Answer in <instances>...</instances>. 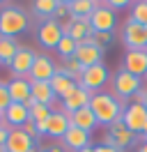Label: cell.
I'll return each mask as SVG.
<instances>
[{
  "mask_svg": "<svg viewBox=\"0 0 147 152\" xmlns=\"http://www.w3.org/2000/svg\"><path fill=\"white\" fill-rule=\"evenodd\" d=\"M90 108L94 118H97V122L99 124H115L117 120H122V113H124V106L119 104L117 97L108 95V92H97V95H92L90 99Z\"/></svg>",
  "mask_w": 147,
  "mask_h": 152,
  "instance_id": "6da1fadb",
  "label": "cell"
},
{
  "mask_svg": "<svg viewBox=\"0 0 147 152\" xmlns=\"http://www.w3.org/2000/svg\"><path fill=\"white\" fill-rule=\"evenodd\" d=\"M28 30V16L21 7H2L0 10V37H16Z\"/></svg>",
  "mask_w": 147,
  "mask_h": 152,
  "instance_id": "7a4b0ae2",
  "label": "cell"
},
{
  "mask_svg": "<svg viewBox=\"0 0 147 152\" xmlns=\"http://www.w3.org/2000/svg\"><path fill=\"white\" fill-rule=\"evenodd\" d=\"M106 83H108V69H106L103 62L92 65V67H85L83 74H81V78H78V86L85 88L90 95H97V90H101Z\"/></svg>",
  "mask_w": 147,
  "mask_h": 152,
  "instance_id": "3957f363",
  "label": "cell"
},
{
  "mask_svg": "<svg viewBox=\"0 0 147 152\" xmlns=\"http://www.w3.org/2000/svg\"><path fill=\"white\" fill-rule=\"evenodd\" d=\"M122 122L127 124L133 134H143L147 129V108H145V104H138V102L129 104L127 108H124V113H122Z\"/></svg>",
  "mask_w": 147,
  "mask_h": 152,
  "instance_id": "277c9868",
  "label": "cell"
},
{
  "mask_svg": "<svg viewBox=\"0 0 147 152\" xmlns=\"http://www.w3.org/2000/svg\"><path fill=\"white\" fill-rule=\"evenodd\" d=\"M122 42L127 44L129 51H147L145 26H140V23H136V21H127L124 32H122Z\"/></svg>",
  "mask_w": 147,
  "mask_h": 152,
  "instance_id": "5b68a950",
  "label": "cell"
},
{
  "mask_svg": "<svg viewBox=\"0 0 147 152\" xmlns=\"http://www.w3.org/2000/svg\"><path fill=\"white\" fill-rule=\"evenodd\" d=\"M133 138H136V134L131 132L122 120H117L115 124L108 127V134H106L103 145H113V148H117V150H124V148H129V145L133 143Z\"/></svg>",
  "mask_w": 147,
  "mask_h": 152,
  "instance_id": "8992f818",
  "label": "cell"
},
{
  "mask_svg": "<svg viewBox=\"0 0 147 152\" xmlns=\"http://www.w3.org/2000/svg\"><path fill=\"white\" fill-rule=\"evenodd\" d=\"M64 37L62 32V26L57 23L55 19H48V21H41V26L37 30V39L44 48H57L60 39Z\"/></svg>",
  "mask_w": 147,
  "mask_h": 152,
  "instance_id": "52a82bcc",
  "label": "cell"
},
{
  "mask_svg": "<svg viewBox=\"0 0 147 152\" xmlns=\"http://www.w3.org/2000/svg\"><path fill=\"white\" fill-rule=\"evenodd\" d=\"M113 88H115V95H119V97H133L143 90V88H140V78L133 76V74H129L127 69H119L117 74H115Z\"/></svg>",
  "mask_w": 147,
  "mask_h": 152,
  "instance_id": "ba28073f",
  "label": "cell"
},
{
  "mask_svg": "<svg viewBox=\"0 0 147 152\" xmlns=\"http://www.w3.org/2000/svg\"><path fill=\"white\" fill-rule=\"evenodd\" d=\"M115 23H117V16L108 5H97V10L90 16V26L94 32H113Z\"/></svg>",
  "mask_w": 147,
  "mask_h": 152,
  "instance_id": "9c48e42d",
  "label": "cell"
},
{
  "mask_svg": "<svg viewBox=\"0 0 147 152\" xmlns=\"http://www.w3.org/2000/svg\"><path fill=\"white\" fill-rule=\"evenodd\" d=\"M37 53L32 48L28 46H21L18 48V53L14 56V60L9 62V69H12V74L14 78H28L30 76V69H32V62H35Z\"/></svg>",
  "mask_w": 147,
  "mask_h": 152,
  "instance_id": "30bf717a",
  "label": "cell"
},
{
  "mask_svg": "<svg viewBox=\"0 0 147 152\" xmlns=\"http://www.w3.org/2000/svg\"><path fill=\"white\" fill-rule=\"evenodd\" d=\"M5 150L7 152H37V143H35V138L28 136L23 129H9Z\"/></svg>",
  "mask_w": 147,
  "mask_h": 152,
  "instance_id": "8fae6325",
  "label": "cell"
},
{
  "mask_svg": "<svg viewBox=\"0 0 147 152\" xmlns=\"http://www.w3.org/2000/svg\"><path fill=\"white\" fill-rule=\"evenodd\" d=\"M57 72V65H55L53 60L48 56H37L35 62H32V69H30V76H28V81H51Z\"/></svg>",
  "mask_w": 147,
  "mask_h": 152,
  "instance_id": "7c38bea8",
  "label": "cell"
},
{
  "mask_svg": "<svg viewBox=\"0 0 147 152\" xmlns=\"http://www.w3.org/2000/svg\"><path fill=\"white\" fill-rule=\"evenodd\" d=\"M90 99H92V95L85 90V88L76 86L71 92H69V95L62 97V111H64V113H76L78 108L90 106Z\"/></svg>",
  "mask_w": 147,
  "mask_h": 152,
  "instance_id": "4fadbf2b",
  "label": "cell"
},
{
  "mask_svg": "<svg viewBox=\"0 0 147 152\" xmlns=\"http://www.w3.org/2000/svg\"><path fill=\"white\" fill-rule=\"evenodd\" d=\"M28 120H30V108H28L25 104H16V102H12L9 108L5 111L7 129H23Z\"/></svg>",
  "mask_w": 147,
  "mask_h": 152,
  "instance_id": "5bb4252c",
  "label": "cell"
},
{
  "mask_svg": "<svg viewBox=\"0 0 147 152\" xmlns=\"http://www.w3.org/2000/svg\"><path fill=\"white\" fill-rule=\"evenodd\" d=\"M9 88V97H12V102H16V104H25L28 108L35 104V99L30 97V81L28 78H12L7 83Z\"/></svg>",
  "mask_w": 147,
  "mask_h": 152,
  "instance_id": "9a60e30c",
  "label": "cell"
},
{
  "mask_svg": "<svg viewBox=\"0 0 147 152\" xmlns=\"http://www.w3.org/2000/svg\"><path fill=\"white\" fill-rule=\"evenodd\" d=\"M124 69L133 76H147V51H127Z\"/></svg>",
  "mask_w": 147,
  "mask_h": 152,
  "instance_id": "2e32d148",
  "label": "cell"
},
{
  "mask_svg": "<svg viewBox=\"0 0 147 152\" xmlns=\"http://www.w3.org/2000/svg\"><path fill=\"white\" fill-rule=\"evenodd\" d=\"M69 127H71V122H69V115L64 111H53L51 118L46 120V134L51 138H62Z\"/></svg>",
  "mask_w": 147,
  "mask_h": 152,
  "instance_id": "e0dca14e",
  "label": "cell"
},
{
  "mask_svg": "<svg viewBox=\"0 0 147 152\" xmlns=\"http://www.w3.org/2000/svg\"><path fill=\"white\" fill-rule=\"evenodd\" d=\"M62 143H64L67 150L81 152L83 148H90V134L83 132V129H78V127H69L67 134L62 136Z\"/></svg>",
  "mask_w": 147,
  "mask_h": 152,
  "instance_id": "ac0fdd59",
  "label": "cell"
},
{
  "mask_svg": "<svg viewBox=\"0 0 147 152\" xmlns=\"http://www.w3.org/2000/svg\"><path fill=\"white\" fill-rule=\"evenodd\" d=\"M30 97L37 104L51 106V108L55 104V92L51 88V83H46V81H30Z\"/></svg>",
  "mask_w": 147,
  "mask_h": 152,
  "instance_id": "d6986e66",
  "label": "cell"
},
{
  "mask_svg": "<svg viewBox=\"0 0 147 152\" xmlns=\"http://www.w3.org/2000/svg\"><path fill=\"white\" fill-rule=\"evenodd\" d=\"M67 115H69V122H71V127H78V129H83V132H87V134H90L92 129L99 124L90 106H85V108H78L76 113H67Z\"/></svg>",
  "mask_w": 147,
  "mask_h": 152,
  "instance_id": "ffe728a7",
  "label": "cell"
},
{
  "mask_svg": "<svg viewBox=\"0 0 147 152\" xmlns=\"http://www.w3.org/2000/svg\"><path fill=\"white\" fill-rule=\"evenodd\" d=\"M76 60L83 65V69L85 67H92V65H99L101 62V58H103V48L101 46H97V44H92V46H78L76 48Z\"/></svg>",
  "mask_w": 147,
  "mask_h": 152,
  "instance_id": "44dd1931",
  "label": "cell"
},
{
  "mask_svg": "<svg viewBox=\"0 0 147 152\" xmlns=\"http://www.w3.org/2000/svg\"><path fill=\"white\" fill-rule=\"evenodd\" d=\"M48 83H51V88H53L55 97H60V99H62L64 95H69L74 88L78 86V83H76L74 78H69V76L62 74V72H55V76L51 78V81H48Z\"/></svg>",
  "mask_w": 147,
  "mask_h": 152,
  "instance_id": "7402d4cb",
  "label": "cell"
},
{
  "mask_svg": "<svg viewBox=\"0 0 147 152\" xmlns=\"http://www.w3.org/2000/svg\"><path fill=\"white\" fill-rule=\"evenodd\" d=\"M67 5H69L71 19H85V16H92V12L97 10L99 2H94V0H71Z\"/></svg>",
  "mask_w": 147,
  "mask_h": 152,
  "instance_id": "603a6c76",
  "label": "cell"
},
{
  "mask_svg": "<svg viewBox=\"0 0 147 152\" xmlns=\"http://www.w3.org/2000/svg\"><path fill=\"white\" fill-rule=\"evenodd\" d=\"M18 42L16 37H0V65H7L14 60V56L18 53Z\"/></svg>",
  "mask_w": 147,
  "mask_h": 152,
  "instance_id": "cb8c5ba5",
  "label": "cell"
},
{
  "mask_svg": "<svg viewBox=\"0 0 147 152\" xmlns=\"http://www.w3.org/2000/svg\"><path fill=\"white\" fill-rule=\"evenodd\" d=\"M57 5H60V0H35L32 2V12H35L37 16H41L44 21H48V19L55 16Z\"/></svg>",
  "mask_w": 147,
  "mask_h": 152,
  "instance_id": "d4e9b609",
  "label": "cell"
},
{
  "mask_svg": "<svg viewBox=\"0 0 147 152\" xmlns=\"http://www.w3.org/2000/svg\"><path fill=\"white\" fill-rule=\"evenodd\" d=\"M57 72H62V74H67L69 78H74L76 83H78V78H81L83 74V65L76 60V58H69V60H64L62 65L57 67Z\"/></svg>",
  "mask_w": 147,
  "mask_h": 152,
  "instance_id": "484cf974",
  "label": "cell"
},
{
  "mask_svg": "<svg viewBox=\"0 0 147 152\" xmlns=\"http://www.w3.org/2000/svg\"><path fill=\"white\" fill-rule=\"evenodd\" d=\"M76 48H78V44H76L69 35H64V37L60 39V44H57V48H55V51L60 53V58H62V60H69V58L76 56Z\"/></svg>",
  "mask_w": 147,
  "mask_h": 152,
  "instance_id": "4316f807",
  "label": "cell"
},
{
  "mask_svg": "<svg viewBox=\"0 0 147 152\" xmlns=\"http://www.w3.org/2000/svg\"><path fill=\"white\" fill-rule=\"evenodd\" d=\"M51 113H53V108H51V106L37 104V102L30 106V120H32V122H44V120L51 118Z\"/></svg>",
  "mask_w": 147,
  "mask_h": 152,
  "instance_id": "83f0119b",
  "label": "cell"
},
{
  "mask_svg": "<svg viewBox=\"0 0 147 152\" xmlns=\"http://www.w3.org/2000/svg\"><path fill=\"white\" fill-rule=\"evenodd\" d=\"M131 21H136L140 26H147V0H140L131 10Z\"/></svg>",
  "mask_w": 147,
  "mask_h": 152,
  "instance_id": "f1b7e54d",
  "label": "cell"
},
{
  "mask_svg": "<svg viewBox=\"0 0 147 152\" xmlns=\"http://www.w3.org/2000/svg\"><path fill=\"white\" fill-rule=\"evenodd\" d=\"M9 104H12L9 88H7V83H2V81H0V113H5V111L9 108Z\"/></svg>",
  "mask_w": 147,
  "mask_h": 152,
  "instance_id": "f546056e",
  "label": "cell"
},
{
  "mask_svg": "<svg viewBox=\"0 0 147 152\" xmlns=\"http://www.w3.org/2000/svg\"><path fill=\"white\" fill-rule=\"evenodd\" d=\"M110 39H113V32H94V44H97V46H106V44H108Z\"/></svg>",
  "mask_w": 147,
  "mask_h": 152,
  "instance_id": "4dcf8cb0",
  "label": "cell"
},
{
  "mask_svg": "<svg viewBox=\"0 0 147 152\" xmlns=\"http://www.w3.org/2000/svg\"><path fill=\"white\" fill-rule=\"evenodd\" d=\"M23 132H25L28 136H32L35 141H37V138H39V134H37V124L32 122V120H28V122H25V127H23Z\"/></svg>",
  "mask_w": 147,
  "mask_h": 152,
  "instance_id": "1f68e13d",
  "label": "cell"
},
{
  "mask_svg": "<svg viewBox=\"0 0 147 152\" xmlns=\"http://www.w3.org/2000/svg\"><path fill=\"white\" fill-rule=\"evenodd\" d=\"M106 5H108L113 12H115V10H122V7H127L129 2H127V0H110V2H106Z\"/></svg>",
  "mask_w": 147,
  "mask_h": 152,
  "instance_id": "d6a6232c",
  "label": "cell"
},
{
  "mask_svg": "<svg viewBox=\"0 0 147 152\" xmlns=\"http://www.w3.org/2000/svg\"><path fill=\"white\" fill-rule=\"evenodd\" d=\"M94 152H122V150L113 148V145H103V143H101V145H97V148H94Z\"/></svg>",
  "mask_w": 147,
  "mask_h": 152,
  "instance_id": "836d02e7",
  "label": "cell"
},
{
  "mask_svg": "<svg viewBox=\"0 0 147 152\" xmlns=\"http://www.w3.org/2000/svg\"><path fill=\"white\" fill-rule=\"evenodd\" d=\"M7 136H9V129H7V127H2V129H0V148H5Z\"/></svg>",
  "mask_w": 147,
  "mask_h": 152,
  "instance_id": "e575fe53",
  "label": "cell"
},
{
  "mask_svg": "<svg viewBox=\"0 0 147 152\" xmlns=\"http://www.w3.org/2000/svg\"><path fill=\"white\" fill-rule=\"evenodd\" d=\"M35 124H37V134L44 136V134H46V120H44V122H35Z\"/></svg>",
  "mask_w": 147,
  "mask_h": 152,
  "instance_id": "d590c367",
  "label": "cell"
},
{
  "mask_svg": "<svg viewBox=\"0 0 147 152\" xmlns=\"http://www.w3.org/2000/svg\"><path fill=\"white\" fill-rule=\"evenodd\" d=\"M41 152H64V148H57V145H51V148H46Z\"/></svg>",
  "mask_w": 147,
  "mask_h": 152,
  "instance_id": "8d00e7d4",
  "label": "cell"
},
{
  "mask_svg": "<svg viewBox=\"0 0 147 152\" xmlns=\"http://www.w3.org/2000/svg\"><path fill=\"white\" fill-rule=\"evenodd\" d=\"M2 127H7V122H5V113H0V129Z\"/></svg>",
  "mask_w": 147,
  "mask_h": 152,
  "instance_id": "74e56055",
  "label": "cell"
},
{
  "mask_svg": "<svg viewBox=\"0 0 147 152\" xmlns=\"http://www.w3.org/2000/svg\"><path fill=\"white\" fill-rule=\"evenodd\" d=\"M138 152H147V141L143 143V145H140V148H138Z\"/></svg>",
  "mask_w": 147,
  "mask_h": 152,
  "instance_id": "f35d334b",
  "label": "cell"
},
{
  "mask_svg": "<svg viewBox=\"0 0 147 152\" xmlns=\"http://www.w3.org/2000/svg\"><path fill=\"white\" fill-rule=\"evenodd\" d=\"M81 152H94V148H92V145H90V148H83Z\"/></svg>",
  "mask_w": 147,
  "mask_h": 152,
  "instance_id": "ab89813d",
  "label": "cell"
},
{
  "mask_svg": "<svg viewBox=\"0 0 147 152\" xmlns=\"http://www.w3.org/2000/svg\"><path fill=\"white\" fill-rule=\"evenodd\" d=\"M140 136H143V138H145V141H147V129H145V132H143V134H140Z\"/></svg>",
  "mask_w": 147,
  "mask_h": 152,
  "instance_id": "60d3db41",
  "label": "cell"
},
{
  "mask_svg": "<svg viewBox=\"0 0 147 152\" xmlns=\"http://www.w3.org/2000/svg\"><path fill=\"white\" fill-rule=\"evenodd\" d=\"M143 104H145V108H147V95H145V102H143Z\"/></svg>",
  "mask_w": 147,
  "mask_h": 152,
  "instance_id": "b9f144b4",
  "label": "cell"
},
{
  "mask_svg": "<svg viewBox=\"0 0 147 152\" xmlns=\"http://www.w3.org/2000/svg\"><path fill=\"white\" fill-rule=\"evenodd\" d=\"M0 152H7V150H5V148H0Z\"/></svg>",
  "mask_w": 147,
  "mask_h": 152,
  "instance_id": "7bdbcfd3",
  "label": "cell"
},
{
  "mask_svg": "<svg viewBox=\"0 0 147 152\" xmlns=\"http://www.w3.org/2000/svg\"><path fill=\"white\" fill-rule=\"evenodd\" d=\"M145 32H147V26H145Z\"/></svg>",
  "mask_w": 147,
  "mask_h": 152,
  "instance_id": "ee69618b",
  "label": "cell"
}]
</instances>
